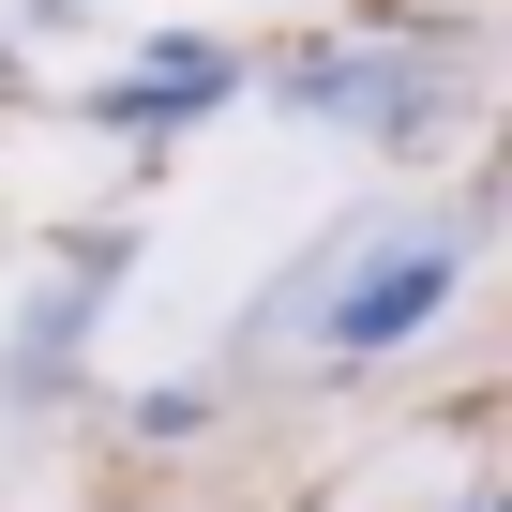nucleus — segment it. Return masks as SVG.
<instances>
[{
  "label": "nucleus",
  "mask_w": 512,
  "mask_h": 512,
  "mask_svg": "<svg viewBox=\"0 0 512 512\" xmlns=\"http://www.w3.org/2000/svg\"><path fill=\"white\" fill-rule=\"evenodd\" d=\"M437 302H452V226H422L407 256H377V272L332 302V347H392V332H422Z\"/></svg>",
  "instance_id": "1"
}]
</instances>
